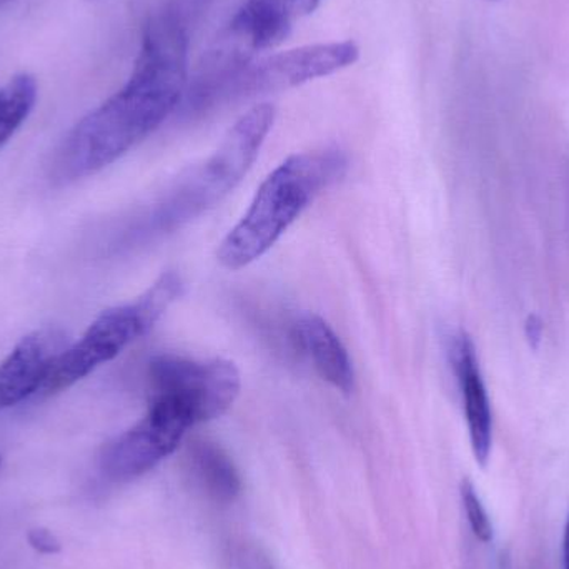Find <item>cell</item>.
Listing matches in <instances>:
<instances>
[{
	"label": "cell",
	"instance_id": "obj_13",
	"mask_svg": "<svg viewBox=\"0 0 569 569\" xmlns=\"http://www.w3.org/2000/svg\"><path fill=\"white\" fill-rule=\"evenodd\" d=\"M37 93L39 87L30 73H17L0 87V147L26 122L36 107Z\"/></svg>",
	"mask_w": 569,
	"mask_h": 569
},
{
	"label": "cell",
	"instance_id": "obj_2",
	"mask_svg": "<svg viewBox=\"0 0 569 569\" xmlns=\"http://www.w3.org/2000/svg\"><path fill=\"white\" fill-rule=\"evenodd\" d=\"M340 150L295 153L257 190L246 216L222 240L217 259L227 270H242L262 259L303 210L347 172Z\"/></svg>",
	"mask_w": 569,
	"mask_h": 569
},
{
	"label": "cell",
	"instance_id": "obj_5",
	"mask_svg": "<svg viewBox=\"0 0 569 569\" xmlns=\"http://www.w3.org/2000/svg\"><path fill=\"white\" fill-rule=\"evenodd\" d=\"M240 388L239 368L222 358L193 360L160 355L149 365V397L177 401L197 425L222 417L236 403Z\"/></svg>",
	"mask_w": 569,
	"mask_h": 569
},
{
	"label": "cell",
	"instance_id": "obj_14",
	"mask_svg": "<svg viewBox=\"0 0 569 569\" xmlns=\"http://www.w3.org/2000/svg\"><path fill=\"white\" fill-rule=\"evenodd\" d=\"M460 493L465 513H467L468 523H470L475 537L481 543H490L493 540V525H491L490 517H488L487 510H485L483 503H481L477 488L473 487L470 480H463Z\"/></svg>",
	"mask_w": 569,
	"mask_h": 569
},
{
	"label": "cell",
	"instance_id": "obj_19",
	"mask_svg": "<svg viewBox=\"0 0 569 569\" xmlns=\"http://www.w3.org/2000/svg\"><path fill=\"white\" fill-rule=\"evenodd\" d=\"M7 2H10V0H0V7L6 6Z\"/></svg>",
	"mask_w": 569,
	"mask_h": 569
},
{
	"label": "cell",
	"instance_id": "obj_9",
	"mask_svg": "<svg viewBox=\"0 0 569 569\" xmlns=\"http://www.w3.org/2000/svg\"><path fill=\"white\" fill-rule=\"evenodd\" d=\"M450 361L460 385L463 398L465 418L471 450L481 467L488 463L493 443V417H491L490 398L485 387L477 348L470 335L460 331L451 338Z\"/></svg>",
	"mask_w": 569,
	"mask_h": 569
},
{
	"label": "cell",
	"instance_id": "obj_16",
	"mask_svg": "<svg viewBox=\"0 0 569 569\" xmlns=\"http://www.w3.org/2000/svg\"><path fill=\"white\" fill-rule=\"evenodd\" d=\"M240 558V569H273L272 565L260 557V555H242Z\"/></svg>",
	"mask_w": 569,
	"mask_h": 569
},
{
	"label": "cell",
	"instance_id": "obj_18",
	"mask_svg": "<svg viewBox=\"0 0 569 569\" xmlns=\"http://www.w3.org/2000/svg\"><path fill=\"white\" fill-rule=\"evenodd\" d=\"M563 561H565V569H569V517L567 520V527H565Z\"/></svg>",
	"mask_w": 569,
	"mask_h": 569
},
{
	"label": "cell",
	"instance_id": "obj_1",
	"mask_svg": "<svg viewBox=\"0 0 569 569\" xmlns=\"http://www.w3.org/2000/svg\"><path fill=\"white\" fill-rule=\"evenodd\" d=\"M202 9V0H172L149 20L132 76L63 140L53 182H76L112 166L166 122L186 97L190 23Z\"/></svg>",
	"mask_w": 569,
	"mask_h": 569
},
{
	"label": "cell",
	"instance_id": "obj_20",
	"mask_svg": "<svg viewBox=\"0 0 569 569\" xmlns=\"http://www.w3.org/2000/svg\"><path fill=\"white\" fill-rule=\"evenodd\" d=\"M490 2H497V0H490Z\"/></svg>",
	"mask_w": 569,
	"mask_h": 569
},
{
	"label": "cell",
	"instance_id": "obj_7",
	"mask_svg": "<svg viewBox=\"0 0 569 569\" xmlns=\"http://www.w3.org/2000/svg\"><path fill=\"white\" fill-rule=\"evenodd\" d=\"M358 53V47L347 40L313 43L273 53L263 59L250 60L237 80L236 97L279 92L331 76L338 70L353 66Z\"/></svg>",
	"mask_w": 569,
	"mask_h": 569
},
{
	"label": "cell",
	"instance_id": "obj_12",
	"mask_svg": "<svg viewBox=\"0 0 569 569\" xmlns=\"http://www.w3.org/2000/svg\"><path fill=\"white\" fill-rule=\"evenodd\" d=\"M189 463L200 487L219 503H230L242 491V480L232 458L210 441H196L189 448Z\"/></svg>",
	"mask_w": 569,
	"mask_h": 569
},
{
	"label": "cell",
	"instance_id": "obj_11",
	"mask_svg": "<svg viewBox=\"0 0 569 569\" xmlns=\"http://www.w3.org/2000/svg\"><path fill=\"white\" fill-rule=\"evenodd\" d=\"M295 335L318 375L337 390L350 393L355 387L353 363L333 328L318 315L308 313L295 325Z\"/></svg>",
	"mask_w": 569,
	"mask_h": 569
},
{
	"label": "cell",
	"instance_id": "obj_4",
	"mask_svg": "<svg viewBox=\"0 0 569 569\" xmlns=\"http://www.w3.org/2000/svg\"><path fill=\"white\" fill-rule=\"evenodd\" d=\"M179 273L167 272L132 303L102 311L79 341L53 363L40 393L56 395L119 357L130 343L149 333L182 295Z\"/></svg>",
	"mask_w": 569,
	"mask_h": 569
},
{
	"label": "cell",
	"instance_id": "obj_8",
	"mask_svg": "<svg viewBox=\"0 0 569 569\" xmlns=\"http://www.w3.org/2000/svg\"><path fill=\"white\" fill-rule=\"evenodd\" d=\"M66 348V333L59 328H42L23 337L0 363V411L42 390Z\"/></svg>",
	"mask_w": 569,
	"mask_h": 569
},
{
	"label": "cell",
	"instance_id": "obj_3",
	"mask_svg": "<svg viewBox=\"0 0 569 569\" xmlns=\"http://www.w3.org/2000/svg\"><path fill=\"white\" fill-rule=\"evenodd\" d=\"M276 122V107L260 103L240 117L212 157L190 170L160 203L157 223L180 229L222 202L252 169Z\"/></svg>",
	"mask_w": 569,
	"mask_h": 569
},
{
	"label": "cell",
	"instance_id": "obj_6",
	"mask_svg": "<svg viewBox=\"0 0 569 569\" xmlns=\"http://www.w3.org/2000/svg\"><path fill=\"white\" fill-rule=\"evenodd\" d=\"M196 425L190 411L177 401L149 397L146 417L103 448L100 470L113 481L142 477L170 457Z\"/></svg>",
	"mask_w": 569,
	"mask_h": 569
},
{
	"label": "cell",
	"instance_id": "obj_17",
	"mask_svg": "<svg viewBox=\"0 0 569 569\" xmlns=\"http://www.w3.org/2000/svg\"><path fill=\"white\" fill-rule=\"evenodd\" d=\"M527 333L530 341H540L541 338V321L537 317L528 318Z\"/></svg>",
	"mask_w": 569,
	"mask_h": 569
},
{
	"label": "cell",
	"instance_id": "obj_21",
	"mask_svg": "<svg viewBox=\"0 0 569 569\" xmlns=\"http://www.w3.org/2000/svg\"><path fill=\"white\" fill-rule=\"evenodd\" d=\"M0 463H2V458H0Z\"/></svg>",
	"mask_w": 569,
	"mask_h": 569
},
{
	"label": "cell",
	"instance_id": "obj_15",
	"mask_svg": "<svg viewBox=\"0 0 569 569\" xmlns=\"http://www.w3.org/2000/svg\"><path fill=\"white\" fill-rule=\"evenodd\" d=\"M27 540H29L30 547L33 550L42 555H57L62 550L59 538L52 531L46 530V528L30 530L29 535H27Z\"/></svg>",
	"mask_w": 569,
	"mask_h": 569
},
{
	"label": "cell",
	"instance_id": "obj_10",
	"mask_svg": "<svg viewBox=\"0 0 569 569\" xmlns=\"http://www.w3.org/2000/svg\"><path fill=\"white\" fill-rule=\"evenodd\" d=\"M323 0H246L230 22L229 33L250 52L282 43L298 20L313 12Z\"/></svg>",
	"mask_w": 569,
	"mask_h": 569
}]
</instances>
